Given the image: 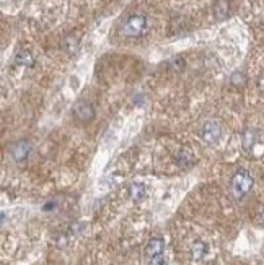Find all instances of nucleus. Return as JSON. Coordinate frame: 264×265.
<instances>
[{
    "label": "nucleus",
    "mask_w": 264,
    "mask_h": 265,
    "mask_svg": "<svg viewBox=\"0 0 264 265\" xmlns=\"http://www.w3.org/2000/svg\"><path fill=\"white\" fill-rule=\"evenodd\" d=\"M253 186H254V179L251 176V173L245 168H240L236 169L235 174L232 176L230 192L236 200H241L243 197H246L251 192Z\"/></svg>",
    "instance_id": "obj_1"
},
{
    "label": "nucleus",
    "mask_w": 264,
    "mask_h": 265,
    "mask_svg": "<svg viewBox=\"0 0 264 265\" xmlns=\"http://www.w3.org/2000/svg\"><path fill=\"white\" fill-rule=\"evenodd\" d=\"M145 29H147V18L144 15L136 13V15H131L121 25L119 33L126 36V38H139V36L145 33Z\"/></svg>",
    "instance_id": "obj_2"
},
{
    "label": "nucleus",
    "mask_w": 264,
    "mask_h": 265,
    "mask_svg": "<svg viewBox=\"0 0 264 265\" xmlns=\"http://www.w3.org/2000/svg\"><path fill=\"white\" fill-rule=\"evenodd\" d=\"M199 137L205 145H216L222 137V127L217 120H207L199 130Z\"/></svg>",
    "instance_id": "obj_3"
},
{
    "label": "nucleus",
    "mask_w": 264,
    "mask_h": 265,
    "mask_svg": "<svg viewBox=\"0 0 264 265\" xmlns=\"http://www.w3.org/2000/svg\"><path fill=\"white\" fill-rule=\"evenodd\" d=\"M74 116L83 124L92 122V120L95 119V107H93L88 101L80 100L74 104Z\"/></svg>",
    "instance_id": "obj_4"
},
{
    "label": "nucleus",
    "mask_w": 264,
    "mask_h": 265,
    "mask_svg": "<svg viewBox=\"0 0 264 265\" xmlns=\"http://www.w3.org/2000/svg\"><path fill=\"white\" fill-rule=\"evenodd\" d=\"M31 153V145L28 140H18L10 147V155L16 163H23Z\"/></svg>",
    "instance_id": "obj_5"
},
{
    "label": "nucleus",
    "mask_w": 264,
    "mask_h": 265,
    "mask_svg": "<svg viewBox=\"0 0 264 265\" xmlns=\"http://www.w3.org/2000/svg\"><path fill=\"white\" fill-rule=\"evenodd\" d=\"M163 252H165V241L162 237H152V239L147 242L145 250H144L147 260L158 257V255H163Z\"/></svg>",
    "instance_id": "obj_6"
},
{
    "label": "nucleus",
    "mask_w": 264,
    "mask_h": 265,
    "mask_svg": "<svg viewBox=\"0 0 264 265\" xmlns=\"http://www.w3.org/2000/svg\"><path fill=\"white\" fill-rule=\"evenodd\" d=\"M258 142V132L254 129H246L243 132V135H241V147H243V150L246 153H251L254 145H256Z\"/></svg>",
    "instance_id": "obj_7"
},
{
    "label": "nucleus",
    "mask_w": 264,
    "mask_h": 265,
    "mask_svg": "<svg viewBox=\"0 0 264 265\" xmlns=\"http://www.w3.org/2000/svg\"><path fill=\"white\" fill-rule=\"evenodd\" d=\"M214 15L220 21L227 20L230 15V2L228 0H217L216 5H214Z\"/></svg>",
    "instance_id": "obj_8"
},
{
    "label": "nucleus",
    "mask_w": 264,
    "mask_h": 265,
    "mask_svg": "<svg viewBox=\"0 0 264 265\" xmlns=\"http://www.w3.org/2000/svg\"><path fill=\"white\" fill-rule=\"evenodd\" d=\"M129 195H131V199L134 202L142 200L147 195V187L142 182H132L131 186H129Z\"/></svg>",
    "instance_id": "obj_9"
},
{
    "label": "nucleus",
    "mask_w": 264,
    "mask_h": 265,
    "mask_svg": "<svg viewBox=\"0 0 264 265\" xmlns=\"http://www.w3.org/2000/svg\"><path fill=\"white\" fill-rule=\"evenodd\" d=\"M15 62L21 67H33L34 65V56L30 51H21L16 54Z\"/></svg>",
    "instance_id": "obj_10"
},
{
    "label": "nucleus",
    "mask_w": 264,
    "mask_h": 265,
    "mask_svg": "<svg viewBox=\"0 0 264 265\" xmlns=\"http://www.w3.org/2000/svg\"><path fill=\"white\" fill-rule=\"evenodd\" d=\"M191 254H192V257H194V260L204 259L205 254H207V244L202 241H196L191 248Z\"/></svg>",
    "instance_id": "obj_11"
},
{
    "label": "nucleus",
    "mask_w": 264,
    "mask_h": 265,
    "mask_svg": "<svg viewBox=\"0 0 264 265\" xmlns=\"http://www.w3.org/2000/svg\"><path fill=\"white\" fill-rule=\"evenodd\" d=\"M176 163L180 166H191L192 164V153L189 150H186V148H183V150L178 151V155H176Z\"/></svg>",
    "instance_id": "obj_12"
},
{
    "label": "nucleus",
    "mask_w": 264,
    "mask_h": 265,
    "mask_svg": "<svg viewBox=\"0 0 264 265\" xmlns=\"http://www.w3.org/2000/svg\"><path fill=\"white\" fill-rule=\"evenodd\" d=\"M62 46H64V49L69 54H74V52H77V49H78V39L74 38V36H69Z\"/></svg>",
    "instance_id": "obj_13"
},
{
    "label": "nucleus",
    "mask_w": 264,
    "mask_h": 265,
    "mask_svg": "<svg viewBox=\"0 0 264 265\" xmlns=\"http://www.w3.org/2000/svg\"><path fill=\"white\" fill-rule=\"evenodd\" d=\"M147 265H165V255H158V257L147 260Z\"/></svg>",
    "instance_id": "obj_14"
},
{
    "label": "nucleus",
    "mask_w": 264,
    "mask_h": 265,
    "mask_svg": "<svg viewBox=\"0 0 264 265\" xmlns=\"http://www.w3.org/2000/svg\"><path fill=\"white\" fill-rule=\"evenodd\" d=\"M258 220H259V223L264 224V204L259 206V210H258Z\"/></svg>",
    "instance_id": "obj_15"
},
{
    "label": "nucleus",
    "mask_w": 264,
    "mask_h": 265,
    "mask_svg": "<svg viewBox=\"0 0 264 265\" xmlns=\"http://www.w3.org/2000/svg\"><path fill=\"white\" fill-rule=\"evenodd\" d=\"M52 206H54V202H49V205H44V210H52Z\"/></svg>",
    "instance_id": "obj_16"
}]
</instances>
